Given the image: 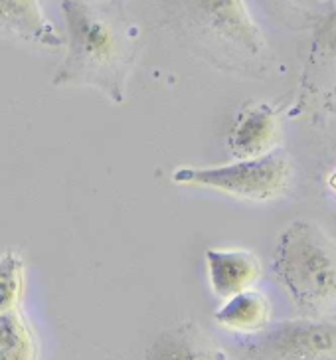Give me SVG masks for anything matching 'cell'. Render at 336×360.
<instances>
[{
	"instance_id": "obj_2",
	"label": "cell",
	"mask_w": 336,
	"mask_h": 360,
	"mask_svg": "<svg viewBox=\"0 0 336 360\" xmlns=\"http://www.w3.org/2000/svg\"><path fill=\"white\" fill-rule=\"evenodd\" d=\"M176 30L221 65L253 68L269 56V44L247 0H164Z\"/></svg>"
},
{
	"instance_id": "obj_14",
	"label": "cell",
	"mask_w": 336,
	"mask_h": 360,
	"mask_svg": "<svg viewBox=\"0 0 336 360\" xmlns=\"http://www.w3.org/2000/svg\"><path fill=\"white\" fill-rule=\"evenodd\" d=\"M326 184H328V188L332 192H336V167L332 169V172L328 174V179H326Z\"/></svg>"
},
{
	"instance_id": "obj_13",
	"label": "cell",
	"mask_w": 336,
	"mask_h": 360,
	"mask_svg": "<svg viewBox=\"0 0 336 360\" xmlns=\"http://www.w3.org/2000/svg\"><path fill=\"white\" fill-rule=\"evenodd\" d=\"M0 287H2L0 311L22 307V301H24V295H26V287H28V269H26V262H24L22 254L14 248H6L2 252Z\"/></svg>"
},
{
	"instance_id": "obj_6",
	"label": "cell",
	"mask_w": 336,
	"mask_h": 360,
	"mask_svg": "<svg viewBox=\"0 0 336 360\" xmlns=\"http://www.w3.org/2000/svg\"><path fill=\"white\" fill-rule=\"evenodd\" d=\"M281 119L273 105L257 101L245 105L228 131V150L231 159H253L279 148Z\"/></svg>"
},
{
	"instance_id": "obj_8",
	"label": "cell",
	"mask_w": 336,
	"mask_h": 360,
	"mask_svg": "<svg viewBox=\"0 0 336 360\" xmlns=\"http://www.w3.org/2000/svg\"><path fill=\"white\" fill-rule=\"evenodd\" d=\"M0 30L48 52H63L65 48V36L48 18L42 0H0Z\"/></svg>"
},
{
	"instance_id": "obj_4",
	"label": "cell",
	"mask_w": 336,
	"mask_h": 360,
	"mask_svg": "<svg viewBox=\"0 0 336 360\" xmlns=\"http://www.w3.org/2000/svg\"><path fill=\"white\" fill-rule=\"evenodd\" d=\"M176 186L198 188L243 202L281 198L293 182V160L283 147L253 159H231L221 165L179 167L172 170Z\"/></svg>"
},
{
	"instance_id": "obj_3",
	"label": "cell",
	"mask_w": 336,
	"mask_h": 360,
	"mask_svg": "<svg viewBox=\"0 0 336 360\" xmlns=\"http://www.w3.org/2000/svg\"><path fill=\"white\" fill-rule=\"evenodd\" d=\"M273 271L287 295L311 313L336 307V242L313 220H293L277 236Z\"/></svg>"
},
{
	"instance_id": "obj_9",
	"label": "cell",
	"mask_w": 336,
	"mask_h": 360,
	"mask_svg": "<svg viewBox=\"0 0 336 360\" xmlns=\"http://www.w3.org/2000/svg\"><path fill=\"white\" fill-rule=\"evenodd\" d=\"M214 321L221 330L231 335H261L271 325V301L263 291L253 287L221 301L214 313Z\"/></svg>"
},
{
	"instance_id": "obj_5",
	"label": "cell",
	"mask_w": 336,
	"mask_h": 360,
	"mask_svg": "<svg viewBox=\"0 0 336 360\" xmlns=\"http://www.w3.org/2000/svg\"><path fill=\"white\" fill-rule=\"evenodd\" d=\"M257 349L269 360H336V323L297 319L261 333Z\"/></svg>"
},
{
	"instance_id": "obj_1",
	"label": "cell",
	"mask_w": 336,
	"mask_h": 360,
	"mask_svg": "<svg viewBox=\"0 0 336 360\" xmlns=\"http://www.w3.org/2000/svg\"><path fill=\"white\" fill-rule=\"evenodd\" d=\"M62 16L65 48L52 84L95 89L109 103H125L135 60L127 34L89 0H63Z\"/></svg>"
},
{
	"instance_id": "obj_10",
	"label": "cell",
	"mask_w": 336,
	"mask_h": 360,
	"mask_svg": "<svg viewBox=\"0 0 336 360\" xmlns=\"http://www.w3.org/2000/svg\"><path fill=\"white\" fill-rule=\"evenodd\" d=\"M145 360H228V356L196 325L184 323L158 335Z\"/></svg>"
},
{
	"instance_id": "obj_7",
	"label": "cell",
	"mask_w": 336,
	"mask_h": 360,
	"mask_svg": "<svg viewBox=\"0 0 336 360\" xmlns=\"http://www.w3.org/2000/svg\"><path fill=\"white\" fill-rule=\"evenodd\" d=\"M204 264L208 287L220 301L253 289L263 274L261 259L245 248H208Z\"/></svg>"
},
{
	"instance_id": "obj_11",
	"label": "cell",
	"mask_w": 336,
	"mask_h": 360,
	"mask_svg": "<svg viewBox=\"0 0 336 360\" xmlns=\"http://www.w3.org/2000/svg\"><path fill=\"white\" fill-rule=\"evenodd\" d=\"M42 342L22 307L0 311V360H40Z\"/></svg>"
},
{
	"instance_id": "obj_12",
	"label": "cell",
	"mask_w": 336,
	"mask_h": 360,
	"mask_svg": "<svg viewBox=\"0 0 336 360\" xmlns=\"http://www.w3.org/2000/svg\"><path fill=\"white\" fill-rule=\"evenodd\" d=\"M330 84H336V8L316 26L303 75L306 89H323Z\"/></svg>"
}]
</instances>
